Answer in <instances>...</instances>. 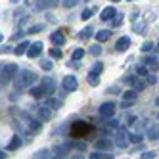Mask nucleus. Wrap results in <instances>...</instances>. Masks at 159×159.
<instances>
[{"mask_svg": "<svg viewBox=\"0 0 159 159\" xmlns=\"http://www.w3.org/2000/svg\"><path fill=\"white\" fill-rule=\"evenodd\" d=\"M37 83V75L29 71V69H23V71H19L14 79V86L16 90H25V88H31L33 84Z\"/></svg>", "mask_w": 159, "mask_h": 159, "instance_id": "obj_1", "label": "nucleus"}, {"mask_svg": "<svg viewBox=\"0 0 159 159\" xmlns=\"http://www.w3.org/2000/svg\"><path fill=\"white\" fill-rule=\"evenodd\" d=\"M17 73H19V67L16 63H6L2 69H0V88L6 86L8 83H12Z\"/></svg>", "mask_w": 159, "mask_h": 159, "instance_id": "obj_2", "label": "nucleus"}, {"mask_svg": "<svg viewBox=\"0 0 159 159\" xmlns=\"http://www.w3.org/2000/svg\"><path fill=\"white\" fill-rule=\"evenodd\" d=\"M115 109H117V106L113 104V102H106V104H102V106H100L98 113H100V117H102V119H111L113 115H115Z\"/></svg>", "mask_w": 159, "mask_h": 159, "instance_id": "obj_3", "label": "nucleus"}, {"mask_svg": "<svg viewBox=\"0 0 159 159\" xmlns=\"http://www.w3.org/2000/svg\"><path fill=\"white\" fill-rule=\"evenodd\" d=\"M113 142H115L117 148H127L130 140H129V134L125 132V130H117L115 136H113Z\"/></svg>", "mask_w": 159, "mask_h": 159, "instance_id": "obj_4", "label": "nucleus"}, {"mask_svg": "<svg viewBox=\"0 0 159 159\" xmlns=\"http://www.w3.org/2000/svg\"><path fill=\"white\" fill-rule=\"evenodd\" d=\"M35 113H37V119H40V121H50L52 119V109L50 107H46V106H37L35 107Z\"/></svg>", "mask_w": 159, "mask_h": 159, "instance_id": "obj_5", "label": "nucleus"}, {"mask_svg": "<svg viewBox=\"0 0 159 159\" xmlns=\"http://www.w3.org/2000/svg\"><path fill=\"white\" fill-rule=\"evenodd\" d=\"M63 90L65 92H75L77 90V86H79V83H77V79L73 77V75H67V77H63Z\"/></svg>", "mask_w": 159, "mask_h": 159, "instance_id": "obj_6", "label": "nucleus"}, {"mask_svg": "<svg viewBox=\"0 0 159 159\" xmlns=\"http://www.w3.org/2000/svg\"><path fill=\"white\" fill-rule=\"evenodd\" d=\"M125 83H127V84H130L134 90H136V92H142V90H144V81H142V79L140 77H125Z\"/></svg>", "mask_w": 159, "mask_h": 159, "instance_id": "obj_7", "label": "nucleus"}, {"mask_svg": "<svg viewBox=\"0 0 159 159\" xmlns=\"http://www.w3.org/2000/svg\"><path fill=\"white\" fill-rule=\"evenodd\" d=\"M60 4V0H35V8L37 10H50Z\"/></svg>", "mask_w": 159, "mask_h": 159, "instance_id": "obj_8", "label": "nucleus"}, {"mask_svg": "<svg viewBox=\"0 0 159 159\" xmlns=\"http://www.w3.org/2000/svg\"><path fill=\"white\" fill-rule=\"evenodd\" d=\"M40 86L44 88V92H46V94H54V90H56V83H54L52 77H42Z\"/></svg>", "mask_w": 159, "mask_h": 159, "instance_id": "obj_9", "label": "nucleus"}, {"mask_svg": "<svg viewBox=\"0 0 159 159\" xmlns=\"http://www.w3.org/2000/svg\"><path fill=\"white\" fill-rule=\"evenodd\" d=\"M40 54H42V42H33L29 46V50H27V56L35 60V58H39Z\"/></svg>", "mask_w": 159, "mask_h": 159, "instance_id": "obj_10", "label": "nucleus"}, {"mask_svg": "<svg viewBox=\"0 0 159 159\" xmlns=\"http://www.w3.org/2000/svg\"><path fill=\"white\" fill-rule=\"evenodd\" d=\"M50 40H52L54 46H63V44H65V35L61 31H54L50 35Z\"/></svg>", "mask_w": 159, "mask_h": 159, "instance_id": "obj_11", "label": "nucleus"}, {"mask_svg": "<svg viewBox=\"0 0 159 159\" xmlns=\"http://www.w3.org/2000/svg\"><path fill=\"white\" fill-rule=\"evenodd\" d=\"M113 16H117V10L113 8V6H107V8H104V10H102V14H100V17L104 19V21H109V19H113Z\"/></svg>", "mask_w": 159, "mask_h": 159, "instance_id": "obj_12", "label": "nucleus"}, {"mask_svg": "<svg viewBox=\"0 0 159 159\" xmlns=\"http://www.w3.org/2000/svg\"><path fill=\"white\" fill-rule=\"evenodd\" d=\"M129 46H130V39H129V37H121V39L115 42V50H117V52H125Z\"/></svg>", "mask_w": 159, "mask_h": 159, "instance_id": "obj_13", "label": "nucleus"}, {"mask_svg": "<svg viewBox=\"0 0 159 159\" xmlns=\"http://www.w3.org/2000/svg\"><path fill=\"white\" fill-rule=\"evenodd\" d=\"M29 94H31L33 98H37V100H40V98H42L44 94H46V92H44V88H42L40 84H39V86H35V84H33V86L29 88Z\"/></svg>", "mask_w": 159, "mask_h": 159, "instance_id": "obj_14", "label": "nucleus"}, {"mask_svg": "<svg viewBox=\"0 0 159 159\" xmlns=\"http://www.w3.org/2000/svg\"><path fill=\"white\" fill-rule=\"evenodd\" d=\"M111 146H113V142L109 138H100V140H96V150H109Z\"/></svg>", "mask_w": 159, "mask_h": 159, "instance_id": "obj_15", "label": "nucleus"}, {"mask_svg": "<svg viewBox=\"0 0 159 159\" xmlns=\"http://www.w3.org/2000/svg\"><path fill=\"white\" fill-rule=\"evenodd\" d=\"M29 46H31V44H29V42H25V40H23V42H19V44H17V46L14 48V52H16V56H23V54H27V50H29Z\"/></svg>", "mask_w": 159, "mask_h": 159, "instance_id": "obj_16", "label": "nucleus"}, {"mask_svg": "<svg viewBox=\"0 0 159 159\" xmlns=\"http://www.w3.org/2000/svg\"><path fill=\"white\" fill-rule=\"evenodd\" d=\"M109 37H111V31H107V29H102V31L96 33V40L98 42H106V40H109Z\"/></svg>", "mask_w": 159, "mask_h": 159, "instance_id": "obj_17", "label": "nucleus"}, {"mask_svg": "<svg viewBox=\"0 0 159 159\" xmlns=\"http://www.w3.org/2000/svg\"><path fill=\"white\" fill-rule=\"evenodd\" d=\"M144 65L148 67V69L155 71L157 67H159V60H157V58H146V60H144Z\"/></svg>", "mask_w": 159, "mask_h": 159, "instance_id": "obj_18", "label": "nucleus"}, {"mask_svg": "<svg viewBox=\"0 0 159 159\" xmlns=\"http://www.w3.org/2000/svg\"><path fill=\"white\" fill-rule=\"evenodd\" d=\"M19 146H21V136H14V138H12V142L8 144V148H6V150H8V152H14V150H17Z\"/></svg>", "mask_w": 159, "mask_h": 159, "instance_id": "obj_19", "label": "nucleus"}, {"mask_svg": "<svg viewBox=\"0 0 159 159\" xmlns=\"http://www.w3.org/2000/svg\"><path fill=\"white\" fill-rule=\"evenodd\" d=\"M90 159H113V153H102L100 150H96L94 153H90Z\"/></svg>", "mask_w": 159, "mask_h": 159, "instance_id": "obj_20", "label": "nucleus"}, {"mask_svg": "<svg viewBox=\"0 0 159 159\" xmlns=\"http://www.w3.org/2000/svg\"><path fill=\"white\" fill-rule=\"evenodd\" d=\"M44 106H46V107H50V109L54 111V109H58V107H60V100L50 98V100H46V102H44Z\"/></svg>", "mask_w": 159, "mask_h": 159, "instance_id": "obj_21", "label": "nucleus"}, {"mask_svg": "<svg viewBox=\"0 0 159 159\" xmlns=\"http://www.w3.org/2000/svg\"><path fill=\"white\" fill-rule=\"evenodd\" d=\"M98 83H100V77H98V73L90 71V73H88V84H90V86H96Z\"/></svg>", "mask_w": 159, "mask_h": 159, "instance_id": "obj_22", "label": "nucleus"}, {"mask_svg": "<svg viewBox=\"0 0 159 159\" xmlns=\"http://www.w3.org/2000/svg\"><path fill=\"white\" fill-rule=\"evenodd\" d=\"M136 96H138V92L132 88V90H127V92L123 94V100H129V102H134L136 100Z\"/></svg>", "mask_w": 159, "mask_h": 159, "instance_id": "obj_23", "label": "nucleus"}, {"mask_svg": "<svg viewBox=\"0 0 159 159\" xmlns=\"http://www.w3.org/2000/svg\"><path fill=\"white\" fill-rule=\"evenodd\" d=\"M92 31H94L92 27H84V29H83V33H81L79 37H81L83 40H86V39H90V37H92Z\"/></svg>", "mask_w": 159, "mask_h": 159, "instance_id": "obj_24", "label": "nucleus"}, {"mask_svg": "<svg viewBox=\"0 0 159 159\" xmlns=\"http://www.w3.org/2000/svg\"><path fill=\"white\" fill-rule=\"evenodd\" d=\"M148 138H150V140H159V129L157 127L150 129V130H148Z\"/></svg>", "mask_w": 159, "mask_h": 159, "instance_id": "obj_25", "label": "nucleus"}, {"mask_svg": "<svg viewBox=\"0 0 159 159\" xmlns=\"http://www.w3.org/2000/svg\"><path fill=\"white\" fill-rule=\"evenodd\" d=\"M35 159H50V152L48 150H40L35 153Z\"/></svg>", "mask_w": 159, "mask_h": 159, "instance_id": "obj_26", "label": "nucleus"}, {"mask_svg": "<svg viewBox=\"0 0 159 159\" xmlns=\"http://www.w3.org/2000/svg\"><path fill=\"white\" fill-rule=\"evenodd\" d=\"M79 2H81V0H61V6L63 8H75Z\"/></svg>", "mask_w": 159, "mask_h": 159, "instance_id": "obj_27", "label": "nucleus"}, {"mask_svg": "<svg viewBox=\"0 0 159 159\" xmlns=\"http://www.w3.org/2000/svg\"><path fill=\"white\" fill-rule=\"evenodd\" d=\"M83 56H84V50H83V48H77V50L73 52V60L79 61V60H83Z\"/></svg>", "mask_w": 159, "mask_h": 159, "instance_id": "obj_28", "label": "nucleus"}, {"mask_svg": "<svg viewBox=\"0 0 159 159\" xmlns=\"http://www.w3.org/2000/svg\"><path fill=\"white\" fill-rule=\"evenodd\" d=\"M136 73H138L140 77H146L148 73H150V69H148L146 65H138V67H136Z\"/></svg>", "mask_w": 159, "mask_h": 159, "instance_id": "obj_29", "label": "nucleus"}, {"mask_svg": "<svg viewBox=\"0 0 159 159\" xmlns=\"http://www.w3.org/2000/svg\"><path fill=\"white\" fill-rule=\"evenodd\" d=\"M153 46H155V44L148 40V42H144V44H142V52H152V50H153Z\"/></svg>", "mask_w": 159, "mask_h": 159, "instance_id": "obj_30", "label": "nucleus"}, {"mask_svg": "<svg viewBox=\"0 0 159 159\" xmlns=\"http://www.w3.org/2000/svg\"><path fill=\"white\" fill-rule=\"evenodd\" d=\"M92 14H94V10H90V8H88V10H84V12L81 14V19H84V21H86V19L92 17Z\"/></svg>", "mask_w": 159, "mask_h": 159, "instance_id": "obj_31", "label": "nucleus"}, {"mask_svg": "<svg viewBox=\"0 0 159 159\" xmlns=\"http://www.w3.org/2000/svg\"><path fill=\"white\" fill-rule=\"evenodd\" d=\"M50 56H52V58H56V60H60L61 58V50L60 48H52L50 50Z\"/></svg>", "mask_w": 159, "mask_h": 159, "instance_id": "obj_32", "label": "nucleus"}, {"mask_svg": "<svg viewBox=\"0 0 159 159\" xmlns=\"http://www.w3.org/2000/svg\"><path fill=\"white\" fill-rule=\"evenodd\" d=\"M107 127H109V129H117V130H119V121L111 117V119L107 121Z\"/></svg>", "mask_w": 159, "mask_h": 159, "instance_id": "obj_33", "label": "nucleus"}, {"mask_svg": "<svg viewBox=\"0 0 159 159\" xmlns=\"http://www.w3.org/2000/svg\"><path fill=\"white\" fill-rule=\"evenodd\" d=\"M40 67L44 71H50L52 69V61H48V60H44V61H40Z\"/></svg>", "mask_w": 159, "mask_h": 159, "instance_id": "obj_34", "label": "nucleus"}, {"mask_svg": "<svg viewBox=\"0 0 159 159\" xmlns=\"http://www.w3.org/2000/svg\"><path fill=\"white\" fill-rule=\"evenodd\" d=\"M142 138H144L142 134H129V140H130V142H140Z\"/></svg>", "mask_w": 159, "mask_h": 159, "instance_id": "obj_35", "label": "nucleus"}, {"mask_svg": "<svg viewBox=\"0 0 159 159\" xmlns=\"http://www.w3.org/2000/svg\"><path fill=\"white\" fill-rule=\"evenodd\" d=\"M102 69H104V65H102V63H100V61H98V63H94V65H92V71H94V73H98V75H100V73H102Z\"/></svg>", "mask_w": 159, "mask_h": 159, "instance_id": "obj_36", "label": "nucleus"}, {"mask_svg": "<svg viewBox=\"0 0 159 159\" xmlns=\"http://www.w3.org/2000/svg\"><path fill=\"white\" fill-rule=\"evenodd\" d=\"M146 77H148V83H150V84H155V83H157V77H155L153 73H148Z\"/></svg>", "mask_w": 159, "mask_h": 159, "instance_id": "obj_37", "label": "nucleus"}, {"mask_svg": "<svg viewBox=\"0 0 159 159\" xmlns=\"http://www.w3.org/2000/svg\"><path fill=\"white\" fill-rule=\"evenodd\" d=\"M155 157V152H146V153H142V159H153Z\"/></svg>", "mask_w": 159, "mask_h": 159, "instance_id": "obj_38", "label": "nucleus"}, {"mask_svg": "<svg viewBox=\"0 0 159 159\" xmlns=\"http://www.w3.org/2000/svg\"><path fill=\"white\" fill-rule=\"evenodd\" d=\"M42 27H44V25H35V27H31L27 33H39V31H42Z\"/></svg>", "mask_w": 159, "mask_h": 159, "instance_id": "obj_39", "label": "nucleus"}, {"mask_svg": "<svg viewBox=\"0 0 159 159\" xmlns=\"http://www.w3.org/2000/svg\"><path fill=\"white\" fill-rule=\"evenodd\" d=\"M90 52H92L94 56H100V52H102V46H92V50H90Z\"/></svg>", "mask_w": 159, "mask_h": 159, "instance_id": "obj_40", "label": "nucleus"}, {"mask_svg": "<svg viewBox=\"0 0 159 159\" xmlns=\"http://www.w3.org/2000/svg\"><path fill=\"white\" fill-rule=\"evenodd\" d=\"M134 102H129V100H123V107H130Z\"/></svg>", "mask_w": 159, "mask_h": 159, "instance_id": "obj_41", "label": "nucleus"}, {"mask_svg": "<svg viewBox=\"0 0 159 159\" xmlns=\"http://www.w3.org/2000/svg\"><path fill=\"white\" fill-rule=\"evenodd\" d=\"M134 121H136V117H134V115H130V117H127V123H129V125H132Z\"/></svg>", "mask_w": 159, "mask_h": 159, "instance_id": "obj_42", "label": "nucleus"}, {"mask_svg": "<svg viewBox=\"0 0 159 159\" xmlns=\"http://www.w3.org/2000/svg\"><path fill=\"white\" fill-rule=\"evenodd\" d=\"M121 19H123V17L117 14V17H115V21H113V23H115V25H119V23H121Z\"/></svg>", "mask_w": 159, "mask_h": 159, "instance_id": "obj_43", "label": "nucleus"}, {"mask_svg": "<svg viewBox=\"0 0 159 159\" xmlns=\"http://www.w3.org/2000/svg\"><path fill=\"white\" fill-rule=\"evenodd\" d=\"M4 157H6V155H4V152H0V159H4Z\"/></svg>", "mask_w": 159, "mask_h": 159, "instance_id": "obj_44", "label": "nucleus"}, {"mask_svg": "<svg viewBox=\"0 0 159 159\" xmlns=\"http://www.w3.org/2000/svg\"><path fill=\"white\" fill-rule=\"evenodd\" d=\"M2 39H4V37H2V35H0V42H2Z\"/></svg>", "mask_w": 159, "mask_h": 159, "instance_id": "obj_45", "label": "nucleus"}, {"mask_svg": "<svg viewBox=\"0 0 159 159\" xmlns=\"http://www.w3.org/2000/svg\"><path fill=\"white\" fill-rule=\"evenodd\" d=\"M113 2H119V0H113Z\"/></svg>", "mask_w": 159, "mask_h": 159, "instance_id": "obj_46", "label": "nucleus"}]
</instances>
